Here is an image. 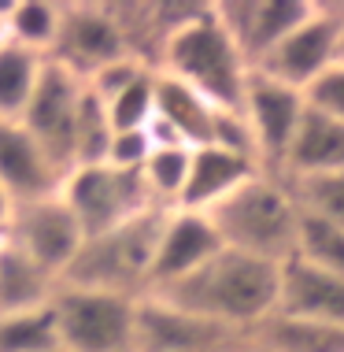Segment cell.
<instances>
[{
	"mask_svg": "<svg viewBox=\"0 0 344 352\" xmlns=\"http://www.w3.org/2000/svg\"><path fill=\"white\" fill-rule=\"evenodd\" d=\"M229 330H255L278 311V263L222 249L174 285L145 293Z\"/></svg>",
	"mask_w": 344,
	"mask_h": 352,
	"instance_id": "6da1fadb",
	"label": "cell"
},
{
	"mask_svg": "<svg viewBox=\"0 0 344 352\" xmlns=\"http://www.w3.org/2000/svg\"><path fill=\"white\" fill-rule=\"evenodd\" d=\"M207 219H211L222 249L229 252L278 263V267L296 252L300 204L293 197V186L278 170H260L255 178H248L237 193L215 204Z\"/></svg>",
	"mask_w": 344,
	"mask_h": 352,
	"instance_id": "7a4b0ae2",
	"label": "cell"
},
{
	"mask_svg": "<svg viewBox=\"0 0 344 352\" xmlns=\"http://www.w3.org/2000/svg\"><path fill=\"white\" fill-rule=\"evenodd\" d=\"M156 71L193 85L215 108H241L244 82L252 74L244 52L218 23L211 4H204L189 23H181L174 34L163 37L156 52Z\"/></svg>",
	"mask_w": 344,
	"mask_h": 352,
	"instance_id": "3957f363",
	"label": "cell"
},
{
	"mask_svg": "<svg viewBox=\"0 0 344 352\" xmlns=\"http://www.w3.org/2000/svg\"><path fill=\"white\" fill-rule=\"evenodd\" d=\"M163 219H167V208H148V212L133 215L97 237H85V245L78 249L74 263L67 267L60 282L74 285V289L119 293V297L141 300L148 293Z\"/></svg>",
	"mask_w": 344,
	"mask_h": 352,
	"instance_id": "277c9868",
	"label": "cell"
},
{
	"mask_svg": "<svg viewBox=\"0 0 344 352\" xmlns=\"http://www.w3.org/2000/svg\"><path fill=\"white\" fill-rule=\"evenodd\" d=\"M56 334L63 352H133L137 297L63 285L52 297Z\"/></svg>",
	"mask_w": 344,
	"mask_h": 352,
	"instance_id": "5b68a950",
	"label": "cell"
},
{
	"mask_svg": "<svg viewBox=\"0 0 344 352\" xmlns=\"http://www.w3.org/2000/svg\"><path fill=\"white\" fill-rule=\"evenodd\" d=\"M60 197L74 212L85 237H97L111 230V226L156 208L148 201L137 170H119L111 164H89V167L67 170V178L60 182Z\"/></svg>",
	"mask_w": 344,
	"mask_h": 352,
	"instance_id": "8992f818",
	"label": "cell"
},
{
	"mask_svg": "<svg viewBox=\"0 0 344 352\" xmlns=\"http://www.w3.org/2000/svg\"><path fill=\"white\" fill-rule=\"evenodd\" d=\"M341 19H344V0H314L311 15L271 56H263L252 71L303 93L322 71L337 63Z\"/></svg>",
	"mask_w": 344,
	"mask_h": 352,
	"instance_id": "52a82bcc",
	"label": "cell"
},
{
	"mask_svg": "<svg viewBox=\"0 0 344 352\" xmlns=\"http://www.w3.org/2000/svg\"><path fill=\"white\" fill-rule=\"evenodd\" d=\"M8 245L19 249L26 260H34L41 271H49L52 278H63L78 249L85 245V234L63 197L49 193V197H37V201L15 204Z\"/></svg>",
	"mask_w": 344,
	"mask_h": 352,
	"instance_id": "ba28073f",
	"label": "cell"
},
{
	"mask_svg": "<svg viewBox=\"0 0 344 352\" xmlns=\"http://www.w3.org/2000/svg\"><path fill=\"white\" fill-rule=\"evenodd\" d=\"M82 93H85V82L78 74H71L60 63L45 60V71L37 78V89L30 97V108L26 116L19 119L30 138L49 152V160L56 167L67 170L74 167V122H78V104H82Z\"/></svg>",
	"mask_w": 344,
	"mask_h": 352,
	"instance_id": "9c48e42d",
	"label": "cell"
},
{
	"mask_svg": "<svg viewBox=\"0 0 344 352\" xmlns=\"http://www.w3.org/2000/svg\"><path fill=\"white\" fill-rule=\"evenodd\" d=\"M119 56H133L119 23L111 15V4H63L60 41L49 60L67 67L78 78H93L100 67H108Z\"/></svg>",
	"mask_w": 344,
	"mask_h": 352,
	"instance_id": "30bf717a",
	"label": "cell"
},
{
	"mask_svg": "<svg viewBox=\"0 0 344 352\" xmlns=\"http://www.w3.org/2000/svg\"><path fill=\"white\" fill-rule=\"evenodd\" d=\"M303 93L289 89V85L266 78V74L252 71L244 82V97H241V116L248 122L255 138V152H260V164L266 170H278L285 148L296 134L303 119Z\"/></svg>",
	"mask_w": 344,
	"mask_h": 352,
	"instance_id": "8fae6325",
	"label": "cell"
},
{
	"mask_svg": "<svg viewBox=\"0 0 344 352\" xmlns=\"http://www.w3.org/2000/svg\"><path fill=\"white\" fill-rule=\"evenodd\" d=\"M241 334L248 330H229L181 308H170L156 297H141L133 352H229Z\"/></svg>",
	"mask_w": 344,
	"mask_h": 352,
	"instance_id": "7c38bea8",
	"label": "cell"
},
{
	"mask_svg": "<svg viewBox=\"0 0 344 352\" xmlns=\"http://www.w3.org/2000/svg\"><path fill=\"white\" fill-rule=\"evenodd\" d=\"M211 8L237 49L244 52L248 67H255L311 15L314 0H226Z\"/></svg>",
	"mask_w": 344,
	"mask_h": 352,
	"instance_id": "4fadbf2b",
	"label": "cell"
},
{
	"mask_svg": "<svg viewBox=\"0 0 344 352\" xmlns=\"http://www.w3.org/2000/svg\"><path fill=\"white\" fill-rule=\"evenodd\" d=\"M215 104L200 97L193 85L170 78L156 71V116L148 122V141L152 148H204L211 145V126H215Z\"/></svg>",
	"mask_w": 344,
	"mask_h": 352,
	"instance_id": "5bb4252c",
	"label": "cell"
},
{
	"mask_svg": "<svg viewBox=\"0 0 344 352\" xmlns=\"http://www.w3.org/2000/svg\"><path fill=\"white\" fill-rule=\"evenodd\" d=\"M218 252H222V241H218L211 219L204 212H185V208L167 212L163 230H159V245H156V260H152L148 293L181 282L185 274L204 267Z\"/></svg>",
	"mask_w": 344,
	"mask_h": 352,
	"instance_id": "9a60e30c",
	"label": "cell"
},
{
	"mask_svg": "<svg viewBox=\"0 0 344 352\" xmlns=\"http://www.w3.org/2000/svg\"><path fill=\"white\" fill-rule=\"evenodd\" d=\"M63 170L49 160L23 122H0V189L15 204L60 193Z\"/></svg>",
	"mask_w": 344,
	"mask_h": 352,
	"instance_id": "2e32d148",
	"label": "cell"
},
{
	"mask_svg": "<svg viewBox=\"0 0 344 352\" xmlns=\"http://www.w3.org/2000/svg\"><path fill=\"white\" fill-rule=\"evenodd\" d=\"M278 316L344 327V274L285 260L278 267Z\"/></svg>",
	"mask_w": 344,
	"mask_h": 352,
	"instance_id": "e0dca14e",
	"label": "cell"
},
{
	"mask_svg": "<svg viewBox=\"0 0 344 352\" xmlns=\"http://www.w3.org/2000/svg\"><path fill=\"white\" fill-rule=\"evenodd\" d=\"M260 164L248 156H237L229 148H218V145H204V148H193V160H189V182H185V193H181L178 208L185 212H211L215 204H222L229 193H237L248 178L260 175Z\"/></svg>",
	"mask_w": 344,
	"mask_h": 352,
	"instance_id": "ac0fdd59",
	"label": "cell"
},
{
	"mask_svg": "<svg viewBox=\"0 0 344 352\" xmlns=\"http://www.w3.org/2000/svg\"><path fill=\"white\" fill-rule=\"evenodd\" d=\"M333 170H344V122L303 108V119L285 148L278 175L296 182V178L333 175Z\"/></svg>",
	"mask_w": 344,
	"mask_h": 352,
	"instance_id": "d6986e66",
	"label": "cell"
},
{
	"mask_svg": "<svg viewBox=\"0 0 344 352\" xmlns=\"http://www.w3.org/2000/svg\"><path fill=\"white\" fill-rule=\"evenodd\" d=\"M56 289H60V278L41 271L12 245L0 249V319L23 316V311H34V308H49Z\"/></svg>",
	"mask_w": 344,
	"mask_h": 352,
	"instance_id": "ffe728a7",
	"label": "cell"
},
{
	"mask_svg": "<svg viewBox=\"0 0 344 352\" xmlns=\"http://www.w3.org/2000/svg\"><path fill=\"white\" fill-rule=\"evenodd\" d=\"M63 26V4L56 0H8L4 8V41L49 60Z\"/></svg>",
	"mask_w": 344,
	"mask_h": 352,
	"instance_id": "44dd1931",
	"label": "cell"
},
{
	"mask_svg": "<svg viewBox=\"0 0 344 352\" xmlns=\"http://www.w3.org/2000/svg\"><path fill=\"white\" fill-rule=\"evenodd\" d=\"M45 56L26 52L12 41H0V122H19L30 108Z\"/></svg>",
	"mask_w": 344,
	"mask_h": 352,
	"instance_id": "7402d4cb",
	"label": "cell"
},
{
	"mask_svg": "<svg viewBox=\"0 0 344 352\" xmlns=\"http://www.w3.org/2000/svg\"><path fill=\"white\" fill-rule=\"evenodd\" d=\"M255 334L274 352H344V327L289 319V316H278V311L266 322H260Z\"/></svg>",
	"mask_w": 344,
	"mask_h": 352,
	"instance_id": "603a6c76",
	"label": "cell"
},
{
	"mask_svg": "<svg viewBox=\"0 0 344 352\" xmlns=\"http://www.w3.org/2000/svg\"><path fill=\"white\" fill-rule=\"evenodd\" d=\"M189 160H193V148H181V145H170V148H152L145 167L137 170L141 182H145V193L156 208H167L174 212L181 193H185V182H189Z\"/></svg>",
	"mask_w": 344,
	"mask_h": 352,
	"instance_id": "cb8c5ba5",
	"label": "cell"
},
{
	"mask_svg": "<svg viewBox=\"0 0 344 352\" xmlns=\"http://www.w3.org/2000/svg\"><path fill=\"white\" fill-rule=\"evenodd\" d=\"M293 260L311 263L319 271H333L344 274V230L322 223L308 212H300V223H296V252Z\"/></svg>",
	"mask_w": 344,
	"mask_h": 352,
	"instance_id": "d4e9b609",
	"label": "cell"
},
{
	"mask_svg": "<svg viewBox=\"0 0 344 352\" xmlns=\"http://www.w3.org/2000/svg\"><path fill=\"white\" fill-rule=\"evenodd\" d=\"M52 349H60L52 304L0 319V352H52Z\"/></svg>",
	"mask_w": 344,
	"mask_h": 352,
	"instance_id": "484cf974",
	"label": "cell"
},
{
	"mask_svg": "<svg viewBox=\"0 0 344 352\" xmlns=\"http://www.w3.org/2000/svg\"><path fill=\"white\" fill-rule=\"evenodd\" d=\"M111 134H115V130H111V122H108L104 104L93 97L89 89H85L82 93V104H78V122H74V167L104 164V160H108Z\"/></svg>",
	"mask_w": 344,
	"mask_h": 352,
	"instance_id": "4316f807",
	"label": "cell"
},
{
	"mask_svg": "<svg viewBox=\"0 0 344 352\" xmlns=\"http://www.w3.org/2000/svg\"><path fill=\"white\" fill-rule=\"evenodd\" d=\"M289 182V178H285ZM293 197L300 204V212H308L322 223L344 230V170H333V175H314V178H296Z\"/></svg>",
	"mask_w": 344,
	"mask_h": 352,
	"instance_id": "83f0119b",
	"label": "cell"
},
{
	"mask_svg": "<svg viewBox=\"0 0 344 352\" xmlns=\"http://www.w3.org/2000/svg\"><path fill=\"white\" fill-rule=\"evenodd\" d=\"M104 111H108L111 130H145L156 116V67L130 82L119 97H111Z\"/></svg>",
	"mask_w": 344,
	"mask_h": 352,
	"instance_id": "f1b7e54d",
	"label": "cell"
},
{
	"mask_svg": "<svg viewBox=\"0 0 344 352\" xmlns=\"http://www.w3.org/2000/svg\"><path fill=\"white\" fill-rule=\"evenodd\" d=\"M145 71H152V63H145L141 56H119L108 67H100L93 78H85V89H89L100 104H108L111 97H119L130 82H137Z\"/></svg>",
	"mask_w": 344,
	"mask_h": 352,
	"instance_id": "f546056e",
	"label": "cell"
},
{
	"mask_svg": "<svg viewBox=\"0 0 344 352\" xmlns=\"http://www.w3.org/2000/svg\"><path fill=\"white\" fill-rule=\"evenodd\" d=\"M303 104H308L311 111H322V116L344 122V63L341 60L333 63V67H326L308 89H303Z\"/></svg>",
	"mask_w": 344,
	"mask_h": 352,
	"instance_id": "4dcf8cb0",
	"label": "cell"
},
{
	"mask_svg": "<svg viewBox=\"0 0 344 352\" xmlns=\"http://www.w3.org/2000/svg\"><path fill=\"white\" fill-rule=\"evenodd\" d=\"M152 152V141H148V130H115L111 134V145H108V160L104 164L119 167V170H141L145 167Z\"/></svg>",
	"mask_w": 344,
	"mask_h": 352,
	"instance_id": "1f68e13d",
	"label": "cell"
},
{
	"mask_svg": "<svg viewBox=\"0 0 344 352\" xmlns=\"http://www.w3.org/2000/svg\"><path fill=\"white\" fill-rule=\"evenodd\" d=\"M12 219H15V201L0 189V249L8 245V234H12Z\"/></svg>",
	"mask_w": 344,
	"mask_h": 352,
	"instance_id": "d6a6232c",
	"label": "cell"
},
{
	"mask_svg": "<svg viewBox=\"0 0 344 352\" xmlns=\"http://www.w3.org/2000/svg\"><path fill=\"white\" fill-rule=\"evenodd\" d=\"M229 352H274V349L266 345V341L255 334V330H248V334H241L233 345H229Z\"/></svg>",
	"mask_w": 344,
	"mask_h": 352,
	"instance_id": "836d02e7",
	"label": "cell"
},
{
	"mask_svg": "<svg viewBox=\"0 0 344 352\" xmlns=\"http://www.w3.org/2000/svg\"><path fill=\"white\" fill-rule=\"evenodd\" d=\"M337 60L344 63V19H341V41H337Z\"/></svg>",
	"mask_w": 344,
	"mask_h": 352,
	"instance_id": "e575fe53",
	"label": "cell"
},
{
	"mask_svg": "<svg viewBox=\"0 0 344 352\" xmlns=\"http://www.w3.org/2000/svg\"><path fill=\"white\" fill-rule=\"evenodd\" d=\"M4 8H8V0L0 4V41H4Z\"/></svg>",
	"mask_w": 344,
	"mask_h": 352,
	"instance_id": "d590c367",
	"label": "cell"
},
{
	"mask_svg": "<svg viewBox=\"0 0 344 352\" xmlns=\"http://www.w3.org/2000/svg\"><path fill=\"white\" fill-rule=\"evenodd\" d=\"M52 352H63V349H52Z\"/></svg>",
	"mask_w": 344,
	"mask_h": 352,
	"instance_id": "8d00e7d4",
	"label": "cell"
}]
</instances>
